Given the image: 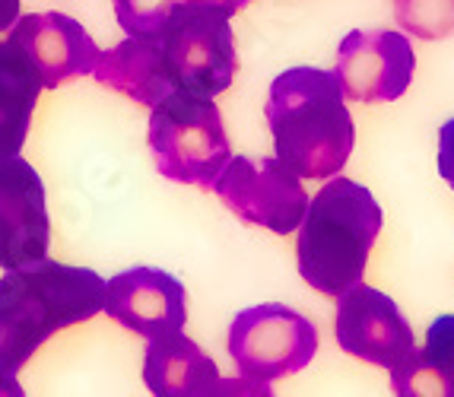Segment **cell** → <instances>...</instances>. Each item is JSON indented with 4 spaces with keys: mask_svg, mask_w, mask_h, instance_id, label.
I'll return each instance as SVG.
<instances>
[{
    "mask_svg": "<svg viewBox=\"0 0 454 397\" xmlns=\"http://www.w3.org/2000/svg\"><path fill=\"white\" fill-rule=\"evenodd\" d=\"M106 280L90 268L38 258L0 280V391L23 394L20 372L48 337L102 312Z\"/></svg>",
    "mask_w": 454,
    "mask_h": 397,
    "instance_id": "cell-1",
    "label": "cell"
},
{
    "mask_svg": "<svg viewBox=\"0 0 454 397\" xmlns=\"http://www.w3.org/2000/svg\"><path fill=\"white\" fill-rule=\"evenodd\" d=\"M264 118L277 160L299 178L327 182L340 175L356 146V124L331 70L293 67L280 74L267 92Z\"/></svg>",
    "mask_w": 454,
    "mask_h": 397,
    "instance_id": "cell-2",
    "label": "cell"
},
{
    "mask_svg": "<svg viewBox=\"0 0 454 397\" xmlns=\"http://www.w3.org/2000/svg\"><path fill=\"white\" fill-rule=\"evenodd\" d=\"M381 226L385 214L365 184L347 175L327 178L325 188L309 198V210L295 230V264L302 280L331 299L356 286L365 276Z\"/></svg>",
    "mask_w": 454,
    "mask_h": 397,
    "instance_id": "cell-3",
    "label": "cell"
},
{
    "mask_svg": "<svg viewBox=\"0 0 454 397\" xmlns=\"http://www.w3.org/2000/svg\"><path fill=\"white\" fill-rule=\"evenodd\" d=\"M150 150L160 175L210 191L232 156L220 105L213 96L172 90L150 108Z\"/></svg>",
    "mask_w": 454,
    "mask_h": 397,
    "instance_id": "cell-4",
    "label": "cell"
},
{
    "mask_svg": "<svg viewBox=\"0 0 454 397\" xmlns=\"http://www.w3.org/2000/svg\"><path fill=\"white\" fill-rule=\"evenodd\" d=\"M156 39L175 90L220 96L232 86L239 54L229 13L184 0L168 13Z\"/></svg>",
    "mask_w": 454,
    "mask_h": 397,
    "instance_id": "cell-5",
    "label": "cell"
},
{
    "mask_svg": "<svg viewBox=\"0 0 454 397\" xmlns=\"http://www.w3.org/2000/svg\"><path fill=\"white\" fill-rule=\"evenodd\" d=\"M318 353V328L283 302L239 312L229 324V356L242 378L254 385L280 382L302 372Z\"/></svg>",
    "mask_w": 454,
    "mask_h": 397,
    "instance_id": "cell-6",
    "label": "cell"
},
{
    "mask_svg": "<svg viewBox=\"0 0 454 397\" xmlns=\"http://www.w3.org/2000/svg\"><path fill=\"white\" fill-rule=\"evenodd\" d=\"M213 191L242 222L277 236L299 230L309 210L302 178L293 175L277 156H229L213 182Z\"/></svg>",
    "mask_w": 454,
    "mask_h": 397,
    "instance_id": "cell-7",
    "label": "cell"
},
{
    "mask_svg": "<svg viewBox=\"0 0 454 397\" xmlns=\"http://www.w3.org/2000/svg\"><path fill=\"white\" fill-rule=\"evenodd\" d=\"M417 54L403 32L394 29H353L340 42L337 67L331 70L340 83L343 99L379 105L397 102L413 83Z\"/></svg>",
    "mask_w": 454,
    "mask_h": 397,
    "instance_id": "cell-8",
    "label": "cell"
},
{
    "mask_svg": "<svg viewBox=\"0 0 454 397\" xmlns=\"http://www.w3.org/2000/svg\"><path fill=\"white\" fill-rule=\"evenodd\" d=\"M333 302H337L333 337L347 356L363 359L369 366L394 369L417 350L410 321L387 292L359 280Z\"/></svg>",
    "mask_w": 454,
    "mask_h": 397,
    "instance_id": "cell-9",
    "label": "cell"
},
{
    "mask_svg": "<svg viewBox=\"0 0 454 397\" xmlns=\"http://www.w3.org/2000/svg\"><path fill=\"white\" fill-rule=\"evenodd\" d=\"M51 248V220H48L45 184L29 160L4 156L0 160V268L45 258Z\"/></svg>",
    "mask_w": 454,
    "mask_h": 397,
    "instance_id": "cell-10",
    "label": "cell"
},
{
    "mask_svg": "<svg viewBox=\"0 0 454 397\" xmlns=\"http://www.w3.org/2000/svg\"><path fill=\"white\" fill-rule=\"evenodd\" d=\"M102 312L144 340L166 337L188 324V292L182 280L160 268H130L106 283Z\"/></svg>",
    "mask_w": 454,
    "mask_h": 397,
    "instance_id": "cell-11",
    "label": "cell"
},
{
    "mask_svg": "<svg viewBox=\"0 0 454 397\" xmlns=\"http://www.w3.org/2000/svg\"><path fill=\"white\" fill-rule=\"evenodd\" d=\"M7 39L29 54L45 90H58L70 80L86 77L98 61V48L83 23L58 10L16 16Z\"/></svg>",
    "mask_w": 454,
    "mask_h": 397,
    "instance_id": "cell-12",
    "label": "cell"
},
{
    "mask_svg": "<svg viewBox=\"0 0 454 397\" xmlns=\"http://www.w3.org/2000/svg\"><path fill=\"white\" fill-rule=\"evenodd\" d=\"M144 382L160 397H207V394H270L273 388L248 378L223 382L220 369L182 331L146 340Z\"/></svg>",
    "mask_w": 454,
    "mask_h": 397,
    "instance_id": "cell-13",
    "label": "cell"
},
{
    "mask_svg": "<svg viewBox=\"0 0 454 397\" xmlns=\"http://www.w3.org/2000/svg\"><path fill=\"white\" fill-rule=\"evenodd\" d=\"M92 77L98 86L121 92L146 108H153L175 90L156 35H128L106 54H98Z\"/></svg>",
    "mask_w": 454,
    "mask_h": 397,
    "instance_id": "cell-14",
    "label": "cell"
},
{
    "mask_svg": "<svg viewBox=\"0 0 454 397\" xmlns=\"http://www.w3.org/2000/svg\"><path fill=\"white\" fill-rule=\"evenodd\" d=\"M42 90L45 86L29 54L10 39L0 42V160L26 146Z\"/></svg>",
    "mask_w": 454,
    "mask_h": 397,
    "instance_id": "cell-15",
    "label": "cell"
},
{
    "mask_svg": "<svg viewBox=\"0 0 454 397\" xmlns=\"http://www.w3.org/2000/svg\"><path fill=\"white\" fill-rule=\"evenodd\" d=\"M394 394L454 397V315H442L426 331V346L391 369Z\"/></svg>",
    "mask_w": 454,
    "mask_h": 397,
    "instance_id": "cell-16",
    "label": "cell"
},
{
    "mask_svg": "<svg viewBox=\"0 0 454 397\" xmlns=\"http://www.w3.org/2000/svg\"><path fill=\"white\" fill-rule=\"evenodd\" d=\"M394 16L407 35L439 42L454 32V0H394Z\"/></svg>",
    "mask_w": 454,
    "mask_h": 397,
    "instance_id": "cell-17",
    "label": "cell"
},
{
    "mask_svg": "<svg viewBox=\"0 0 454 397\" xmlns=\"http://www.w3.org/2000/svg\"><path fill=\"white\" fill-rule=\"evenodd\" d=\"M178 4L184 0H112L114 16L128 35H156Z\"/></svg>",
    "mask_w": 454,
    "mask_h": 397,
    "instance_id": "cell-18",
    "label": "cell"
},
{
    "mask_svg": "<svg viewBox=\"0 0 454 397\" xmlns=\"http://www.w3.org/2000/svg\"><path fill=\"white\" fill-rule=\"evenodd\" d=\"M435 162H439V175L451 184L454 191V118L442 124L439 130V160Z\"/></svg>",
    "mask_w": 454,
    "mask_h": 397,
    "instance_id": "cell-19",
    "label": "cell"
},
{
    "mask_svg": "<svg viewBox=\"0 0 454 397\" xmlns=\"http://www.w3.org/2000/svg\"><path fill=\"white\" fill-rule=\"evenodd\" d=\"M191 4H207V7L213 10H223V13L235 16L239 10H245L251 4V0H191Z\"/></svg>",
    "mask_w": 454,
    "mask_h": 397,
    "instance_id": "cell-20",
    "label": "cell"
},
{
    "mask_svg": "<svg viewBox=\"0 0 454 397\" xmlns=\"http://www.w3.org/2000/svg\"><path fill=\"white\" fill-rule=\"evenodd\" d=\"M20 16V0H0V32H7Z\"/></svg>",
    "mask_w": 454,
    "mask_h": 397,
    "instance_id": "cell-21",
    "label": "cell"
}]
</instances>
